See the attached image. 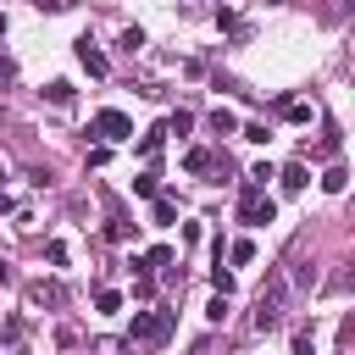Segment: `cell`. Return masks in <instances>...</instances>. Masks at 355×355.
<instances>
[{
  "label": "cell",
  "instance_id": "cell-1",
  "mask_svg": "<svg viewBox=\"0 0 355 355\" xmlns=\"http://www.w3.org/2000/svg\"><path fill=\"white\" fill-rule=\"evenodd\" d=\"M172 327H178V311H133L128 344H144V349H155V344H166V338H172Z\"/></svg>",
  "mask_w": 355,
  "mask_h": 355
},
{
  "label": "cell",
  "instance_id": "cell-2",
  "mask_svg": "<svg viewBox=\"0 0 355 355\" xmlns=\"http://www.w3.org/2000/svg\"><path fill=\"white\" fill-rule=\"evenodd\" d=\"M272 216H277V205L266 200V189L244 178V183H239V222H250V227H266Z\"/></svg>",
  "mask_w": 355,
  "mask_h": 355
},
{
  "label": "cell",
  "instance_id": "cell-3",
  "mask_svg": "<svg viewBox=\"0 0 355 355\" xmlns=\"http://www.w3.org/2000/svg\"><path fill=\"white\" fill-rule=\"evenodd\" d=\"M283 288H288L283 272H272L266 288H261V300H255V327H261V333H272V327L283 322Z\"/></svg>",
  "mask_w": 355,
  "mask_h": 355
},
{
  "label": "cell",
  "instance_id": "cell-4",
  "mask_svg": "<svg viewBox=\"0 0 355 355\" xmlns=\"http://www.w3.org/2000/svg\"><path fill=\"white\" fill-rule=\"evenodd\" d=\"M89 133H94L100 144H128V139H133V122H128L122 111H111V105H105V111H94V116H89Z\"/></svg>",
  "mask_w": 355,
  "mask_h": 355
},
{
  "label": "cell",
  "instance_id": "cell-5",
  "mask_svg": "<svg viewBox=\"0 0 355 355\" xmlns=\"http://www.w3.org/2000/svg\"><path fill=\"white\" fill-rule=\"evenodd\" d=\"M78 61H83L89 78H105V72H111V61H105V50H100L94 39H78Z\"/></svg>",
  "mask_w": 355,
  "mask_h": 355
},
{
  "label": "cell",
  "instance_id": "cell-6",
  "mask_svg": "<svg viewBox=\"0 0 355 355\" xmlns=\"http://www.w3.org/2000/svg\"><path fill=\"white\" fill-rule=\"evenodd\" d=\"M277 183H283V189H288V194H300V189H305V183H311V172H305V161H288V166H283V172H277Z\"/></svg>",
  "mask_w": 355,
  "mask_h": 355
},
{
  "label": "cell",
  "instance_id": "cell-7",
  "mask_svg": "<svg viewBox=\"0 0 355 355\" xmlns=\"http://www.w3.org/2000/svg\"><path fill=\"white\" fill-rule=\"evenodd\" d=\"M211 166H216V155H211L205 144H194V150L183 155V172H211Z\"/></svg>",
  "mask_w": 355,
  "mask_h": 355
},
{
  "label": "cell",
  "instance_id": "cell-8",
  "mask_svg": "<svg viewBox=\"0 0 355 355\" xmlns=\"http://www.w3.org/2000/svg\"><path fill=\"white\" fill-rule=\"evenodd\" d=\"M344 189H349V172H344V166L333 161V166L322 172V194H344Z\"/></svg>",
  "mask_w": 355,
  "mask_h": 355
},
{
  "label": "cell",
  "instance_id": "cell-9",
  "mask_svg": "<svg viewBox=\"0 0 355 355\" xmlns=\"http://www.w3.org/2000/svg\"><path fill=\"white\" fill-rule=\"evenodd\" d=\"M283 116L305 128V122H316V105H311V100H288V105H283Z\"/></svg>",
  "mask_w": 355,
  "mask_h": 355
},
{
  "label": "cell",
  "instance_id": "cell-10",
  "mask_svg": "<svg viewBox=\"0 0 355 355\" xmlns=\"http://www.w3.org/2000/svg\"><path fill=\"white\" fill-rule=\"evenodd\" d=\"M44 100H50V105H72V83H67V78L44 83Z\"/></svg>",
  "mask_w": 355,
  "mask_h": 355
},
{
  "label": "cell",
  "instance_id": "cell-11",
  "mask_svg": "<svg viewBox=\"0 0 355 355\" xmlns=\"http://www.w3.org/2000/svg\"><path fill=\"white\" fill-rule=\"evenodd\" d=\"M227 261H233V266H250V261H255V244H250V239H233V244H227Z\"/></svg>",
  "mask_w": 355,
  "mask_h": 355
},
{
  "label": "cell",
  "instance_id": "cell-12",
  "mask_svg": "<svg viewBox=\"0 0 355 355\" xmlns=\"http://www.w3.org/2000/svg\"><path fill=\"white\" fill-rule=\"evenodd\" d=\"M116 44H122L128 55H139V50H144V28H122V33H116Z\"/></svg>",
  "mask_w": 355,
  "mask_h": 355
},
{
  "label": "cell",
  "instance_id": "cell-13",
  "mask_svg": "<svg viewBox=\"0 0 355 355\" xmlns=\"http://www.w3.org/2000/svg\"><path fill=\"white\" fill-rule=\"evenodd\" d=\"M211 128H216V133H239V116H233L227 105H216V111H211Z\"/></svg>",
  "mask_w": 355,
  "mask_h": 355
},
{
  "label": "cell",
  "instance_id": "cell-14",
  "mask_svg": "<svg viewBox=\"0 0 355 355\" xmlns=\"http://www.w3.org/2000/svg\"><path fill=\"white\" fill-rule=\"evenodd\" d=\"M94 311H100V316L122 311V294H116V288H100V294H94Z\"/></svg>",
  "mask_w": 355,
  "mask_h": 355
},
{
  "label": "cell",
  "instance_id": "cell-15",
  "mask_svg": "<svg viewBox=\"0 0 355 355\" xmlns=\"http://www.w3.org/2000/svg\"><path fill=\"white\" fill-rule=\"evenodd\" d=\"M133 194H139V200H155V194H161V183H155V172H144V178H133Z\"/></svg>",
  "mask_w": 355,
  "mask_h": 355
},
{
  "label": "cell",
  "instance_id": "cell-16",
  "mask_svg": "<svg viewBox=\"0 0 355 355\" xmlns=\"http://www.w3.org/2000/svg\"><path fill=\"white\" fill-rule=\"evenodd\" d=\"M139 261H144V272H155V266H172V250H166V244H155V250H150V255H139Z\"/></svg>",
  "mask_w": 355,
  "mask_h": 355
},
{
  "label": "cell",
  "instance_id": "cell-17",
  "mask_svg": "<svg viewBox=\"0 0 355 355\" xmlns=\"http://www.w3.org/2000/svg\"><path fill=\"white\" fill-rule=\"evenodd\" d=\"M211 288H216V294H233V272H227V266H222V261H216V266H211Z\"/></svg>",
  "mask_w": 355,
  "mask_h": 355
},
{
  "label": "cell",
  "instance_id": "cell-18",
  "mask_svg": "<svg viewBox=\"0 0 355 355\" xmlns=\"http://www.w3.org/2000/svg\"><path fill=\"white\" fill-rule=\"evenodd\" d=\"M161 128H166V133H189V128H194V116H189V111H172Z\"/></svg>",
  "mask_w": 355,
  "mask_h": 355
},
{
  "label": "cell",
  "instance_id": "cell-19",
  "mask_svg": "<svg viewBox=\"0 0 355 355\" xmlns=\"http://www.w3.org/2000/svg\"><path fill=\"white\" fill-rule=\"evenodd\" d=\"M161 139H166V128H150V133L139 139V155H155V150H161Z\"/></svg>",
  "mask_w": 355,
  "mask_h": 355
},
{
  "label": "cell",
  "instance_id": "cell-20",
  "mask_svg": "<svg viewBox=\"0 0 355 355\" xmlns=\"http://www.w3.org/2000/svg\"><path fill=\"white\" fill-rule=\"evenodd\" d=\"M166 222H178V211H172L166 194H155V227H166Z\"/></svg>",
  "mask_w": 355,
  "mask_h": 355
},
{
  "label": "cell",
  "instance_id": "cell-21",
  "mask_svg": "<svg viewBox=\"0 0 355 355\" xmlns=\"http://www.w3.org/2000/svg\"><path fill=\"white\" fill-rule=\"evenodd\" d=\"M338 144H344V139H338V128H327V133H322V144H316V155H338Z\"/></svg>",
  "mask_w": 355,
  "mask_h": 355
},
{
  "label": "cell",
  "instance_id": "cell-22",
  "mask_svg": "<svg viewBox=\"0 0 355 355\" xmlns=\"http://www.w3.org/2000/svg\"><path fill=\"white\" fill-rule=\"evenodd\" d=\"M44 261H50V266H67V244L50 239V244H44Z\"/></svg>",
  "mask_w": 355,
  "mask_h": 355
},
{
  "label": "cell",
  "instance_id": "cell-23",
  "mask_svg": "<svg viewBox=\"0 0 355 355\" xmlns=\"http://www.w3.org/2000/svg\"><path fill=\"white\" fill-rule=\"evenodd\" d=\"M105 239H111V244H128V239H133V227H128V222H111V227H105Z\"/></svg>",
  "mask_w": 355,
  "mask_h": 355
},
{
  "label": "cell",
  "instance_id": "cell-24",
  "mask_svg": "<svg viewBox=\"0 0 355 355\" xmlns=\"http://www.w3.org/2000/svg\"><path fill=\"white\" fill-rule=\"evenodd\" d=\"M244 139H255V144H266L272 133H266V122H244Z\"/></svg>",
  "mask_w": 355,
  "mask_h": 355
},
{
  "label": "cell",
  "instance_id": "cell-25",
  "mask_svg": "<svg viewBox=\"0 0 355 355\" xmlns=\"http://www.w3.org/2000/svg\"><path fill=\"white\" fill-rule=\"evenodd\" d=\"M294 355H316V338L311 333H294Z\"/></svg>",
  "mask_w": 355,
  "mask_h": 355
},
{
  "label": "cell",
  "instance_id": "cell-26",
  "mask_svg": "<svg viewBox=\"0 0 355 355\" xmlns=\"http://www.w3.org/2000/svg\"><path fill=\"white\" fill-rule=\"evenodd\" d=\"M128 349H133V344H122V338H105V344H100V355H128Z\"/></svg>",
  "mask_w": 355,
  "mask_h": 355
},
{
  "label": "cell",
  "instance_id": "cell-27",
  "mask_svg": "<svg viewBox=\"0 0 355 355\" xmlns=\"http://www.w3.org/2000/svg\"><path fill=\"white\" fill-rule=\"evenodd\" d=\"M0 78H6V83L17 78V61H11V55H0Z\"/></svg>",
  "mask_w": 355,
  "mask_h": 355
},
{
  "label": "cell",
  "instance_id": "cell-28",
  "mask_svg": "<svg viewBox=\"0 0 355 355\" xmlns=\"http://www.w3.org/2000/svg\"><path fill=\"white\" fill-rule=\"evenodd\" d=\"M0 39H6V17H0Z\"/></svg>",
  "mask_w": 355,
  "mask_h": 355
}]
</instances>
